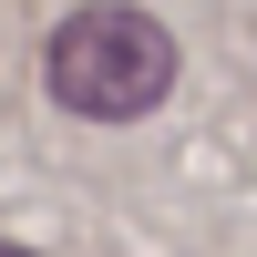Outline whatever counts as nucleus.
Listing matches in <instances>:
<instances>
[{
  "instance_id": "f257e3e1",
  "label": "nucleus",
  "mask_w": 257,
  "mask_h": 257,
  "mask_svg": "<svg viewBox=\"0 0 257 257\" xmlns=\"http://www.w3.org/2000/svg\"><path fill=\"white\" fill-rule=\"evenodd\" d=\"M41 72H52V103H62V113H82V123H134V113H155V103L175 93V31H165L155 11L93 0V11H72V21L52 31Z\"/></svg>"
},
{
  "instance_id": "f03ea898",
  "label": "nucleus",
  "mask_w": 257,
  "mask_h": 257,
  "mask_svg": "<svg viewBox=\"0 0 257 257\" xmlns=\"http://www.w3.org/2000/svg\"><path fill=\"white\" fill-rule=\"evenodd\" d=\"M0 257H31V247H0Z\"/></svg>"
}]
</instances>
